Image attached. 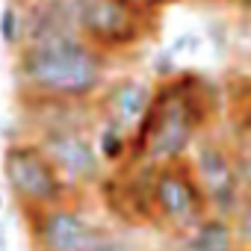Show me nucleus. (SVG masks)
I'll list each match as a JSON object with an SVG mask.
<instances>
[{
  "label": "nucleus",
  "instance_id": "nucleus-1",
  "mask_svg": "<svg viewBox=\"0 0 251 251\" xmlns=\"http://www.w3.org/2000/svg\"><path fill=\"white\" fill-rule=\"evenodd\" d=\"M222 92L198 68H180L169 80H157L154 100L133 133L130 160L166 166L186 160L195 142L216 127Z\"/></svg>",
  "mask_w": 251,
  "mask_h": 251
},
{
  "label": "nucleus",
  "instance_id": "nucleus-2",
  "mask_svg": "<svg viewBox=\"0 0 251 251\" xmlns=\"http://www.w3.org/2000/svg\"><path fill=\"white\" fill-rule=\"evenodd\" d=\"M12 83L18 103H92L109 80L115 59L80 36L12 50Z\"/></svg>",
  "mask_w": 251,
  "mask_h": 251
},
{
  "label": "nucleus",
  "instance_id": "nucleus-3",
  "mask_svg": "<svg viewBox=\"0 0 251 251\" xmlns=\"http://www.w3.org/2000/svg\"><path fill=\"white\" fill-rule=\"evenodd\" d=\"M0 180H3V189L15 201L21 216L80 198L68 186V180L59 175V169L50 163V157L42 151V145L30 136H15L3 142Z\"/></svg>",
  "mask_w": 251,
  "mask_h": 251
},
{
  "label": "nucleus",
  "instance_id": "nucleus-4",
  "mask_svg": "<svg viewBox=\"0 0 251 251\" xmlns=\"http://www.w3.org/2000/svg\"><path fill=\"white\" fill-rule=\"evenodd\" d=\"M77 36L109 59L139 53L157 33L160 18L142 15L124 0H71Z\"/></svg>",
  "mask_w": 251,
  "mask_h": 251
},
{
  "label": "nucleus",
  "instance_id": "nucleus-5",
  "mask_svg": "<svg viewBox=\"0 0 251 251\" xmlns=\"http://www.w3.org/2000/svg\"><path fill=\"white\" fill-rule=\"evenodd\" d=\"M21 219L33 251H92L112 233V227L86 207V198H71Z\"/></svg>",
  "mask_w": 251,
  "mask_h": 251
},
{
  "label": "nucleus",
  "instance_id": "nucleus-6",
  "mask_svg": "<svg viewBox=\"0 0 251 251\" xmlns=\"http://www.w3.org/2000/svg\"><path fill=\"white\" fill-rule=\"evenodd\" d=\"M189 163H192L195 177L210 201V213L233 219L239 213V207L245 204V192H242L236 145H233L230 133L225 136L216 127L207 130L189 151Z\"/></svg>",
  "mask_w": 251,
  "mask_h": 251
},
{
  "label": "nucleus",
  "instance_id": "nucleus-7",
  "mask_svg": "<svg viewBox=\"0 0 251 251\" xmlns=\"http://www.w3.org/2000/svg\"><path fill=\"white\" fill-rule=\"evenodd\" d=\"M154 216H157V230H163L169 236H177L210 216V201L195 177L189 157L157 166Z\"/></svg>",
  "mask_w": 251,
  "mask_h": 251
},
{
  "label": "nucleus",
  "instance_id": "nucleus-8",
  "mask_svg": "<svg viewBox=\"0 0 251 251\" xmlns=\"http://www.w3.org/2000/svg\"><path fill=\"white\" fill-rule=\"evenodd\" d=\"M154 175L157 166L142 160H127L121 169H109L98 186L103 207L112 219L133 227H157L154 216Z\"/></svg>",
  "mask_w": 251,
  "mask_h": 251
},
{
  "label": "nucleus",
  "instance_id": "nucleus-9",
  "mask_svg": "<svg viewBox=\"0 0 251 251\" xmlns=\"http://www.w3.org/2000/svg\"><path fill=\"white\" fill-rule=\"evenodd\" d=\"M154 89H157V80L142 77V74L109 77L106 86L100 89V95L92 100L95 118L112 121L133 136L148 112V106H151V100H154Z\"/></svg>",
  "mask_w": 251,
  "mask_h": 251
},
{
  "label": "nucleus",
  "instance_id": "nucleus-10",
  "mask_svg": "<svg viewBox=\"0 0 251 251\" xmlns=\"http://www.w3.org/2000/svg\"><path fill=\"white\" fill-rule=\"evenodd\" d=\"M18 6H21V18H24L21 48L48 45V42L77 36L71 0H18Z\"/></svg>",
  "mask_w": 251,
  "mask_h": 251
},
{
  "label": "nucleus",
  "instance_id": "nucleus-11",
  "mask_svg": "<svg viewBox=\"0 0 251 251\" xmlns=\"http://www.w3.org/2000/svg\"><path fill=\"white\" fill-rule=\"evenodd\" d=\"M233 248H239L233 222L216 213L201 219L195 227L172 236V251H233Z\"/></svg>",
  "mask_w": 251,
  "mask_h": 251
},
{
  "label": "nucleus",
  "instance_id": "nucleus-12",
  "mask_svg": "<svg viewBox=\"0 0 251 251\" xmlns=\"http://www.w3.org/2000/svg\"><path fill=\"white\" fill-rule=\"evenodd\" d=\"M95 148L106 169H121L133 154V136L112 121H95Z\"/></svg>",
  "mask_w": 251,
  "mask_h": 251
},
{
  "label": "nucleus",
  "instance_id": "nucleus-13",
  "mask_svg": "<svg viewBox=\"0 0 251 251\" xmlns=\"http://www.w3.org/2000/svg\"><path fill=\"white\" fill-rule=\"evenodd\" d=\"M230 100V136L251 142V77H239L236 89H227Z\"/></svg>",
  "mask_w": 251,
  "mask_h": 251
},
{
  "label": "nucleus",
  "instance_id": "nucleus-14",
  "mask_svg": "<svg viewBox=\"0 0 251 251\" xmlns=\"http://www.w3.org/2000/svg\"><path fill=\"white\" fill-rule=\"evenodd\" d=\"M24 39V18H21V6L18 0H9V3L0 9V45L18 50Z\"/></svg>",
  "mask_w": 251,
  "mask_h": 251
},
{
  "label": "nucleus",
  "instance_id": "nucleus-15",
  "mask_svg": "<svg viewBox=\"0 0 251 251\" xmlns=\"http://www.w3.org/2000/svg\"><path fill=\"white\" fill-rule=\"evenodd\" d=\"M204 42L210 45V50L216 56H227V50H230V27H227V21L210 18L204 24Z\"/></svg>",
  "mask_w": 251,
  "mask_h": 251
},
{
  "label": "nucleus",
  "instance_id": "nucleus-16",
  "mask_svg": "<svg viewBox=\"0 0 251 251\" xmlns=\"http://www.w3.org/2000/svg\"><path fill=\"white\" fill-rule=\"evenodd\" d=\"M166 48H169L177 59L186 56V53H198V50L204 48V33H198V30H183V33H177Z\"/></svg>",
  "mask_w": 251,
  "mask_h": 251
},
{
  "label": "nucleus",
  "instance_id": "nucleus-17",
  "mask_svg": "<svg viewBox=\"0 0 251 251\" xmlns=\"http://www.w3.org/2000/svg\"><path fill=\"white\" fill-rule=\"evenodd\" d=\"M151 74H154V80H169V77H175L177 71H180V62H177V56L169 50V48H160L154 56H151Z\"/></svg>",
  "mask_w": 251,
  "mask_h": 251
},
{
  "label": "nucleus",
  "instance_id": "nucleus-18",
  "mask_svg": "<svg viewBox=\"0 0 251 251\" xmlns=\"http://www.w3.org/2000/svg\"><path fill=\"white\" fill-rule=\"evenodd\" d=\"M233 139V136H230ZM236 145V166H239V180H242V192L251 201V142L248 139H233Z\"/></svg>",
  "mask_w": 251,
  "mask_h": 251
},
{
  "label": "nucleus",
  "instance_id": "nucleus-19",
  "mask_svg": "<svg viewBox=\"0 0 251 251\" xmlns=\"http://www.w3.org/2000/svg\"><path fill=\"white\" fill-rule=\"evenodd\" d=\"M233 222V233H236V245L251 251V201L245 198V204L239 207V213L230 219Z\"/></svg>",
  "mask_w": 251,
  "mask_h": 251
},
{
  "label": "nucleus",
  "instance_id": "nucleus-20",
  "mask_svg": "<svg viewBox=\"0 0 251 251\" xmlns=\"http://www.w3.org/2000/svg\"><path fill=\"white\" fill-rule=\"evenodd\" d=\"M127 6H133L136 12H142V15H151V18H163V12L169 9V6H175L177 0H124Z\"/></svg>",
  "mask_w": 251,
  "mask_h": 251
},
{
  "label": "nucleus",
  "instance_id": "nucleus-21",
  "mask_svg": "<svg viewBox=\"0 0 251 251\" xmlns=\"http://www.w3.org/2000/svg\"><path fill=\"white\" fill-rule=\"evenodd\" d=\"M92 251H139V245L133 242V239H127V236H121V233H109L106 239H100Z\"/></svg>",
  "mask_w": 251,
  "mask_h": 251
},
{
  "label": "nucleus",
  "instance_id": "nucleus-22",
  "mask_svg": "<svg viewBox=\"0 0 251 251\" xmlns=\"http://www.w3.org/2000/svg\"><path fill=\"white\" fill-rule=\"evenodd\" d=\"M0 251H9V233H6L3 222H0Z\"/></svg>",
  "mask_w": 251,
  "mask_h": 251
},
{
  "label": "nucleus",
  "instance_id": "nucleus-23",
  "mask_svg": "<svg viewBox=\"0 0 251 251\" xmlns=\"http://www.w3.org/2000/svg\"><path fill=\"white\" fill-rule=\"evenodd\" d=\"M192 3H245V0H192Z\"/></svg>",
  "mask_w": 251,
  "mask_h": 251
},
{
  "label": "nucleus",
  "instance_id": "nucleus-24",
  "mask_svg": "<svg viewBox=\"0 0 251 251\" xmlns=\"http://www.w3.org/2000/svg\"><path fill=\"white\" fill-rule=\"evenodd\" d=\"M3 207H6V198H3V186H0V213H3Z\"/></svg>",
  "mask_w": 251,
  "mask_h": 251
},
{
  "label": "nucleus",
  "instance_id": "nucleus-25",
  "mask_svg": "<svg viewBox=\"0 0 251 251\" xmlns=\"http://www.w3.org/2000/svg\"><path fill=\"white\" fill-rule=\"evenodd\" d=\"M233 251H245V248H233Z\"/></svg>",
  "mask_w": 251,
  "mask_h": 251
},
{
  "label": "nucleus",
  "instance_id": "nucleus-26",
  "mask_svg": "<svg viewBox=\"0 0 251 251\" xmlns=\"http://www.w3.org/2000/svg\"><path fill=\"white\" fill-rule=\"evenodd\" d=\"M0 142H3V136H0Z\"/></svg>",
  "mask_w": 251,
  "mask_h": 251
},
{
  "label": "nucleus",
  "instance_id": "nucleus-27",
  "mask_svg": "<svg viewBox=\"0 0 251 251\" xmlns=\"http://www.w3.org/2000/svg\"><path fill=\"white\" fill-rule=\"evenodd\" d=\"M0 48H3V45H0Z\"/></svg>",
  "mask_w": 251,
  "mask_h": 251
}]
</instances>
